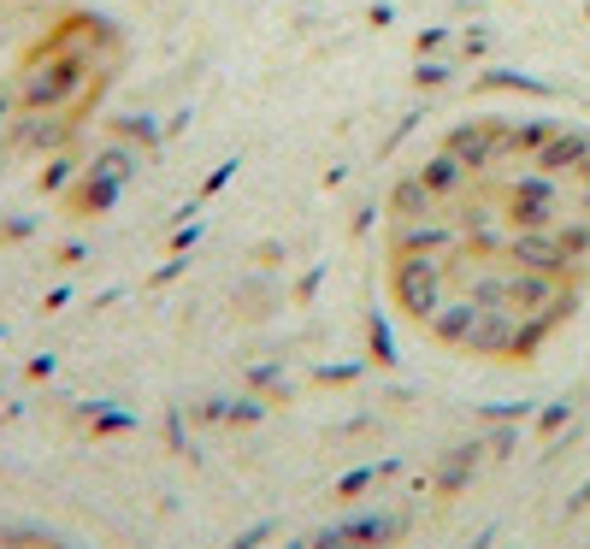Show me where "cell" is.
Segmentation results:
<instances>
[{
  "instance_id": "6da1fadb",
  "label": "cell",
  "mask_w": 590,
  "mask_h": 549,
  "mask_svg": "<svg viewBox=\"0 0 590 549\" xmlns=\"http://www.w3.org/2000/svg\"><path fill=\"white\" fill-rule=\"evenodd\" d=\"M385 284L437 349L532 360L590 295V136L555 119L449 131L390 190Z\"/></svg>"
},
{
  "instance_id": "7a4b0ae2",
  "label": "cell",
  "mask_w": 590,
  "mask_h": 549,
  "mask_svg": "<svg viewBox=\"0 0 590 549\" xmlns=\"http://www.w3.org/2000/svg\"><path fill=\"white\" fill-rule=\"evenodd\" d=\"M0 549H77L66 531L30 526V520H0Z\"/></svg>"
}]
</instances>
